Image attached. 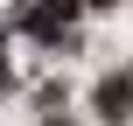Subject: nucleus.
Returning a JSON list of instances; mask_svg holds the SVG:
<instances>
[{"instance_id": "1", "label": "nucleus", "mask_w": 133, "mask_h": 126, "mask_svg": "<svg viewBox=\"0 0 133 126\" xmlns=\"http://www.w3.org/2000/svg\"><path fill=\"white\" fill-rule=\"evenodd\" d=\"M21 21L42 42H70L77 35V0H21Z\"/></svg>"}, {"instance_id": "2", "label": "nucleus", "mask_w": 133, "mask_h": 126, "mask_svg": "<svg viewBox=\"0 0 133 126\" xmlns=\"http://www.w3.org/2000/svg\"><path fill=\"white\" fill-rule=\"evenodd\" d=\"M98 119H112V126L133 119V70H112V77L98 84Z\"/></svg>"}, {"instance_id": "3", "label": "nucleus", "mask_w": 133, "mask_h": 126, "mask_svg": "<svg viewBox=\"0 0 133 126\" xmlns=\"http://www.w3.org/2000/svg\"><path fill=\"white\" fill-rule=\"evenodd\" d=\"M7 84H14V77H7V42H0V91H7Z\"/></svg>"}, {"instance_id": "4", "label": "nucleus", "mask_w": 133, "mask_h": 126, "mask_svg": "<svg viewBox=\"0 0 133 126\" xmlns=\"http://www.w3.org/2000/svg\"><path fill=\"white\" fill-rule=\"evenodd\" d=\"M91 7H112V0H91Z\"/></svg>"}, {"instance_id": "5", "label": "nucleus", "mask_w": 133, "mask_h": 126, "mask_svg": "<svg viewBox=\"0 0 133 126\" xmlns=\"http://www.w3.org/2000/svg\"><path fill=\"white\" fill-rule=\"evenodd\" d=\"M49 126H63V119H49Z\"/></svg>"}]
</instances>
